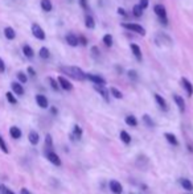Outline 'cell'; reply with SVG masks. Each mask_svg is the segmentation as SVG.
Instances as JSON below:
<instances>
[{
    "mask_svg": "<svg viewBox=\"0 0 193 194\" xmlns=\"http://www.w3.org/2000/svg\"><path fill=\"white\" fill-rule=\"evenodd\" d=\"M5 98H7V100H8L11 105H16L17 103V99H16V96L13 95V92H11V91H8V92H5Z\"/></svg>",
    "mask_w": 193,
    "mask_h": 194,
    "instance_id": "1f68e13d",
    "label": "cell"
},
{
    "mask_svg": "<svg viewBox=\"0 0 193 194\" xmlns=\"http://www.w3.org/2000/svg\"><path fill=\"white\" fill-rule=\"evenodd\" d=\"M69 2H73V0H69Z\"/></svg>",
    "mask_w": 193,
    "mask_h": 194,
    "instance_id": "816d5d0a",
    "label": "cell"
},
{
    "mask_svg": "<svg viewBox=\"0 0 193 194\" xmlns=\"http://www.w3.org/2000/svg\"><path fill=\"white\" fill-rule=\"evenodd\" d=\"M60 70H61L64 74L72 77V78H74V79H78V81L86 79V74L84 73V70L77 68V66H61Z\"/></svg>",
    "mask_w": 193,
    "mask_h": 194,
    "instance_id": "6da1fadb",
    "label": "cell"
},
{
    "mask_svg": "<svg viewBox=\"0 0 193 194\" xmlns=\"http://www.w3.org/2000/svg\"><path fill=\"white\" fill-rule=\"evenodd\" d=\"M0 149H2L4 153H9V148L7 147V143H5V140L3 139L2 135H0Z\"/></svg>",
    "mask_w": 193,
    "mask_h": 194,
    "instance_id": "836d02e7",
    "label": "cell"
},
{
    "mask_svg": "<svg viewBox=\"0 0 193 194\" xmlns=\"http://www.w3.org/2000/svg\"><path fill=\"white\" fill-rule=\"evenodd\" d=\"M57 81H58V85H60V87H61V89L66 90V91H70V90H73V85H72V82H70V81H68V79H66L65 77L60 75L58 78H57Z\"/></svg>",
    "mask_w": 193,
    "mask_h": 194,
    "instance_id": "277c9868",
    "label": "cell"
},
{
    "mask_svg": "<svg viewBox=\"0 0 193 194\" xmlns=\"http://www.w3.org/2000/svg\"><path fill=\"white\" fill-rule=\"evenodd\" d=\"M156 37H159V38H161V40H156V42H158L159 45H161V44H167V45H171L172 44V40L171 37H168L167 35H164V33H159Z\"/></svg>",
    "mask_w": 193,
    "mask_h": 194,
    "instance_id": "9a60e30c",
    "label": "cell"
},
{
    "mask_svg": "<svg viewBox=\"0 0 193 194\" xmlns=\"http://www.w3.org/2000/svg\"><path fill=\"white\" fill-rule=\"evenodd\" d=\"M11 89H12L13 94H16V95H19V96L24 95V87H23V83H20V82H12L11 83Z\"/></svg>",
    "mask_w": 193,
    "mask_h": 194,
    "instance_id": "9c48e42d",
    "label": "cell"
},
{
    "mask_svg": "<svg viewBox=\"0 0 193 194\" xmlns=\"http://www.w3.org/2000/svg\"><path fill=\"white\" fill-rule=\"evenodd\" d=\"M122 26H123V28H124V29H128V31H131V32L138 33V35L146 36V29L143 28L142 25L136 24V23H123Z\"/></svg>",
    "mask_w": 193,
    "mask_h": 194,
    "instance_id": "7a4b0ae2",
    "label": "cell"
},
{
    "mask_svg": "<svg viewBox=\"0 0 193 194\" xmlns=\"http://www.w3.org/2000/svg\"><path fill=\"white\" fill-rule=\"evenodd\" d=\"M4 71H5V63L2 57H0V73H4Z\"/></svg>",
    "mask_w": 193,
    "mask_h": 194,
    "instance_id": "7bdbcfd3",
    "label": "cell"
},
{
    "mask_svg": "<svg viewBox=\"0 0 193 194\" xmlns=\"http://www.w3.org/2000/svg\"><path fill=\"white\" fill-rule=\"evenodd\" d=\"M32 33H33V36H35L36 38L41 40V41H44L45 37H46L44 29H42L38 24H36V23H33V24H32Z\"/></svg>",
    "mask_w": 193,
    "mask_h": 194,
    "instance_id": "3957f363",
    "label": "cell"
},
{
    "mask_svg": "<svg viewBox=\"0 0 193 194\" xmlns=\"http://www.w3.org/2000/svg\"><path fill=\"white\" fill-rule=\"evenodd\" d=\"M118 13H119V15H122V16H126V15H127V13H126V11H124L123 8H118Z\"/></svg>",
    "mask_w": 193,
    "mask_h": 194,
    "instance_id": "c3c4849f",
    "label": "cell"
},
{
    "mask_svg": "<svg viewBox=\"0 0 193 194\" xmlns=\"http://www.w3.org/2000/svg\"><path fill=\"white\" fill-rule=\"evenodd\" d=\"M143 11H144V9H143L139 4H136V5H134V8H132V15H134L135 17H142Z\"/></svg>",
    "mask_w": 193,
    "mask_h": 194,
    "instance_id": "f1b7e54d",
    "label": "cell"
},
{
    "mask_svg": "<svg viewBox=\"0 0 193 194\" xmlns=\"http://www.w3.org/2000/svg\"><path fill=\"white\" fill-rule=\"evenodd\" d=\"M26 71H28V74H29V75H32V77H36V71H35V69H33V68H31V66H29V68L26 69Z\"/></svg>",
    "mask_w": 193,
    "mask_h": 194,
    "instance_id": "bcb514c9",
    "label": "cell"
},
{
    "mask_svg": "<svg viewBox=\"0 0 193 194\" xmlns=\"http://www.w3.org/2000/svg\"><path fill=\"white\" fill-rule=\"evenodd\" d=\"M154 12L159 19H167V9L163 4H156L154 7Z\"/></svg>",
    "mask_w": 193,
    "mask_h": 194,
    "instance_id": "8992f818",
    "label": "cell"
},
{
    "mask_svg": "<svg viewBox=\"0 0 193 194\" xmlns=\"http://www.w3.org/2000/svg\"><path fill=\"white\" fill-rule=\"evenodd\" d=\"M17 79H19L20 83H23V85L28 82V77H26V74H25V73H23V71L17 73Z\"/></svg>",
    "mask_w": 193,
    "mask_h": 194,
    "instance_id": "e575fe53",
    "label": "cell"
},
{
    "mask_svg": "<svg viewBox=\"0 0 193 194\" xmlns=\"http://www.w3.org/2000/svg\"><path fill=\"white\" fill-rule=\"evenodd\" d=\"M85 25H86V28H89V29H94L95 28V21H94V19H93L91 15H86L85 16Z\"/></svg>",
    "mask_w": 193,
    "mask_h": 194,
    "instance_id": "7402d4cb",
    "label": "cell"
},
{
    "mask_svg": "<svg viewBox=\"0 0 193 194\" xmlns=\"http://www.w3.org/2000/svg\"><path fill=\"white\" fill-rule=\"evenodd\" d=\"M155 100H156V103L159 105V107H160L161 110H164V111H168V105H167V102H165V99L163 98L161 95H159V94H155Z\"/></svg>",
    "mask_w": 193,
    "mask_h": 194,
    "instance_id": "4fadbf2b",
    "label": "cell"
},
{
    "mask_svg": "<svg viewBox=\"0 0 193 194\" xmlns=\"http://www.w3.org/2000/svg\"><path fill=\"white\" fill-rule=\"evenodd\" d=\"M165 139H167V141L169 143V144H172V145H179V140H177V138H176L173 133L167 132V133H165Z\"/></svg>",
    "mask_w": 193,
    "mask_h": 194,
    "instance_id": "cb8c5ba5",
    "label": "cell"
},
{
    "mask_svg": "<svg viewBox=\"0 0 193 194\" xmlns=\"http://www.w3.org/2000/svg\"><path fill=\"white\" fill-rule=\"evenodd\" d=\"M82 128L79 127L78 124H75L74 127H73V135H72V138H74V139H77V140H79L82 138Z\"/></svg>",
    "mask_w": 193,
    "mask_h": 194,
    "instance_id": "603a6c76",
    "label": "cell"
},
{
    "mask_svg": "<svg viewBox=\"0 0 193 194\" xmlns=\"http://www.w3.org/2000/svg\"><path fill=\"white\" fill-rule=\"evenodd\" d=\"M66 42H68L70 46H77L79 44V42H78V37L75 35H73V33L66 35Z\"/></svg>",
    "mask_w": 193,
    "mask_h": 194,
    "instance_id": "ac0fdd59",
    "label": "cell"
},
{
    "mask_svg": "<svg viewBox=\"0 0 193 194\" xmlns=\"http://www.w3.org/2000/svg\"><path fill=\"white\" fill-rule=\"evenodd\" d=\"M36 103H37V106L41 107V108H48V107H49L48 99H46V96L42 95V94H37V95H36Z\"/></svg>",
    "mask_w": 193,
    "mask_h": 194,
    "instance_id": "30bf717a",
    "label": "cell"
},
{
    "mask_svg": "<svg viewBox=\"0 0 193 194\" xmlns=\"http://www.w3.org/2000/svg\"><path fill=\"white\" fill-rule=\"evenodd\" d=\"M2 192H3V194H15V193H13L11 189H8V188H7V186H3Z\"/></svg>",
    "mask_w": 193,
    "mask_h": 194,
    "instance_id": "ee69618b",
    "label": "cell"
},
{
    "mask_svg": "<svg viewBox=\"0 0 193 194\" xmlns=\"http://www.w3.org/2000/svg\"><path fill=\"white\" fill-rule=\"evenodd\" d=\"M51 111H52V114H53V115H56V114L58 112V111H57V108H56V107H52V108H51Z\"/></svg>",
    "mask_w": 193,
    "mask_h": 194,
    "instance_id": "681fc988",
    "label": "cell"
},
{
    "mask_svg": "<svg viewBox=\"0 0 193 194\" xmlns=\"http://www.w3.org/2000/svg\"><path fill=\"white\" fill-rule=\"evenodd\" d=\"M86 79L91 81L94 85H102V86L106 85V79L102 78L101 75H96V74H86Z\"/></svg>",
    "mask_w": 193,
    "mask_h": 194,
    "instance_id": "5b68a950",
    "label": "cell"
},
{
    "mask_svg": "<svg viewBox=\"0 0 193 194\" xmlns=\"http://www.w3.org/2000/svg\"><path fill=\"white\" fill-rule=\"evenodd\" d=\"M124 120H126V124H127V126H131V127H136V126H138V119H136L134 115H127Z\"/></svg>",
    "mask_w": 193,
    "mask_h": 194,
    "instance_id": "484cf974",
    "label": "cell"
},
{
    "mask_svg": "<svg viewBox=\"0 0 193 194\" xmlns=\"http://www.w3.org/2000/svg\"><path fill=\"white\" fill-rule=\"evenodd\" d=\"M91 53H93V56H94V57H98L99 54H101V50H99L98 46H93V48H91Z\"/></svg>",
    "mask_w": 193,
    "mask_h": 194,
    "instance_id": "60d3db41",
    "label": "cell"
},
{
    "mask_svg": "<svg viewBox=\"0 0 193 194\" xmlns=\"http://www.w3.org/2000/svg\"><path fill=\"white\" fill-rule=\"evenodd\" d=\"M130 48H131V52L134 53V56L136 57V59H138V61H142V50H140V48H139V45L131 44Z\"/></svg>",
    "mask_w": 193,
    "mask_h": 194,
    "instance_id": "d6986e66",
    "label": "cell"
},
{
    "mask_svg": "<svg viewBox=\"0 0 193 194\" xmlns=\"http://www.w3.org/2000/svg\"><path fill=\"white\" fill-rule=\"evenodd\" d=\"M49 83H51L52 89L54 90V91H58V90H60V85H58V81H56L54 78H49Z\"/></svg>",
    "mask_w": 193,
    "mask_h": 194,
    "instance_id": "d590c367",
    "label": "cell"
},
{
    "mask_svg": "<svg viewBox=\"0 0 193 194\" xmlns=\"http://www.w3.org/2000/svg\"><path fill=\"white\" fill-rule=\"evenodd\" d=\"M4 36L7 40H15L16 38V32L12 26H5L4 28Z\"/></svg>",
    "mask_w": 193,
    "mask_h": 194,
    "instance_id": "e0dca14e",
    "label": "cell"
},
{
    "mask_svg": "<svg viewBox=\"0 0 193 194\" xmlns=\"http://www.w3.org/2000/svg\"><path fill=\"white\" fill-rule=\"evenodd\" d=\"M20 194H32L31 192H29L28 189H25V188H23L21 190H20Z\"/></svg>",
    "mask_w": 193,
    "mask_h": 194,
    "instance_id": "7dc6e473",
    "label": "cell"
},
{
    "mask_svg": "<svg viewBox=\"0 0 193 194\" xmlns=\"http://www.w3.org/2000/svg\"><path fill=\"white\" fill-rule=\"evenodd\" d=\"M3 189V185H0V190H2Z\"/></svg>",
    "mask_w": 193,
    "mask_h": 194,
    "instance_id": "f907efd6",
    "label": "cell"
},
{
    "mask_svg": "<svg viewBox=\"0 0 193 194\" xmlns=\"http://www.w3.org/2000/svg\"><path fill=\"white\" fill-rule=\"evenodd\" d=\"M112 42H114V40H112L111 35H105L103 36V44H105L106 46H112Z\"/></svg>",
    "mask_w": 193,
    "mask_h": 194,
    "instance_id": "d6a6232c",
    "label": "cell"
},
{
    "mask_svg": "<svg viewBox=\"0 0 193 194\" xmlns=\"http://www.w3.org/2000/svg\"><path fill=\"white\" fill-rule=\"evenodd\" d=\"M78 42H79V44H81V45H87V40H86L85 37H78Z\"/></svg>",
    "mask_w": 193,
    "mask_h": 194,
    "instance_id": "f6af8a7d",
    "label": "cell"
},
{
    "mask_svg": "<svg viewBox=\"0 0 193 194\" xmlns=\"http://www.w3.org/2000/svg\"><path fill=\"white\" fill-rule=\"evenodd\" d=\"M181 186L187 190V192H192V190H193V183L189 181L188 178H182L181 180Z\"/></svg>",
    "mask_w": 193,
    "mask_h": 194,
    "instance_id": "4316f807",
    "label": "cell"
},
{
    "mask_svg": "<svg viewBox=\"0 0 193 194\" xmlns=\"http://www.w3.org/2000/svg\"><path fill=\"white\" fill-rule=\"evenodd\" d=\"M181 85H182V87L185 89V91H187L188 96H192L193 95V85H192V83L189 82L187 78H182L181 79Z\"/></svg>",
    "mask_w": 193,
    "mask_h": 194,
    "instance_id": "7c38bea8",
    "label": "cell"
},
{
    "mask_svg": "<svg viewBox=\"0 0 193 194\" xmlns=\"http://www.w3.org/2000/svg\"><path fill=\"white\" fill-rule=\"evenodd\" d=\"M38 54H40V57H41L42 59H48L49 57H51V52H49V49H48V48H45V46H42V48L40 49Z\"/></svg>",
    "mask_w": 193,
    "mask_h": 194,
    "instance_id": "f546056e",
    "label": "cell"
},
{
    "mask_svg": "<svg viewBox=\"0 0 193 194\" xmlns=\"http://www.w3.org/2000/svg\"><path fill=\"white\" fill-rule=\"evenodd\" d=\"M109 186H110V190H111L114 194H122V192H123V188H122L121 182L115 181V180H111L110 183H109Z\"/></svg>",
    "mask_w": 193,
    "mask_h": 194,
    "instance_id": "ba28073f",
    "label": "cell"
},
{
    "mask_svg": "<svg viewBox=\"0 0 193 194\" xmlns=\"http://www.w3.org/2000/svg\"><path fill=\"white\" fill-rule=\"evenodd\" d=\"M28 140H29V143H31L32 145L38 144V140H40L38 133L36 131H31V132H29V135H28Z\"/></svg>",
    "mask_w": 193,
    "mask_h": 194,
    "instance_id": "ffe728a7",
    "label": "cell"
},
{
    "mask_svg": "<svg viewBox=\"0 0 193 194\" xmlns=\"http://www.w3.org/2000/svg\"><path fill=\"white\" fill-rule=\"evenodd\" d=\"M94 89H95V91L98 92V94L102 95V98L105 99L106 102H109V90H106L105 86H102V85H95Z\"/></svg>",
    "mask_w": 193,
    "mask_h": 194,
    "instance_id": "8fae6325",
    "label": "cell"
},
{
    "mask_svg": "<svg viewBox=\"0 0 193 194\" xmlns=\"http://www.w3.org/2000/svg\"><path fill=\"white\" fill-rule=\"evenodd\" d=\"M143 120L148 127H154V120L149 118V115H143Z\"/></svg>",
    "mask_w": 193,
    "mask_h": 194,
    "instance_id": "8d00e7d4",
    "label": "cell"
},
{
    "mask_svg": "<svg viewBox=\"0 0 193 194\" xmlns=\"http://www.w3.org/2000/svg\"><path fill=\"white\" fill-rule=\"evenodd\" d=\"M173 100H175V103L179 107V110H180L181 112H184L185 111V102H184V98L180 95H177V94H175L173 95Z\"/></svg>",
    "mask_w": 193,
    "mask_h": 194,
    "instance_id": "5bb4252c",
    "label": "cell"
},
{
    "mask_svg": "<svg viewBox=\"0 0 193 194\" xmlns=\"http://www.w3.org/2000/svg\"><path fill=\"white\" fill-rule=\"evenodd\" d=\"M78 3H79V5L82 7V8L85 9V11H89V3H87V0H78Z\"/></svg>",
    "mask_w": 193,
    "mask_h": 194,
    "instance_id": "f35d334b",
    "label": "cell"
},
{
    "mask_svg": "<svg viewBox=\"0 0 193 194\" xmlns=\"http://www.w3.org/2000/svg\"><path fill=\"white\" fill-rule=\"evenodd\" d=\"M148 4H149V2H148V0H140V3H139V5H140L143 9H146V8H147Z\"/></svg>",
    "mask_w": 193,
    "mask_h": 194,
    "instance_id": "b9f144b4",
    "label": "cell"
},
{
    "mask_svg": "<svg viewBox=\"0 0 193 194\" xmlns=\"http://www.w3.org/2000/svg\"><path fill=\"white\" fill-rule=\"evenodd\" d=\"M45 156H46V159H48L49 161L53 164V165H57V166L61 165V159H60L58 155H56L54 152H52V150H48Z\"/></svg>",
    "mask_w": 193,
    "mask_h": 194,
    "instance_id": "52a82bcc",
    "label": "cell"
},
{
    "mask_svg": "<svg viewBox=\"0 0 193 194\" xmlns=\"http://www.w3.org/2000/svg\"><path fill=\"white\" fill-rule=\"evenodd\" d=\"M40 5H41V8H42V11L44 12H51L53 9V5H52L51 0H41V2H40Z\"/></svg>",
    "mask_w": 193,
    "mask_h": 194,
    "instance_id": "44dd1931",
    "label": "cell"
},
{
    "mask_svg": "<svg viewBox=\"0 0 193 194\" xmlns=\"http://www.w3.org/2000/svg\"><path fill=\"white\" fill-rule=\"evenodd\" d=\"M9 135H11L12 139L17 140V139L21 138V129H20L19 127H16V126H12L11 128H9Z\"/></svg>",
    "mask_w": 193,
    "mask_h": 194,
    "instance_id": "2e32d148",
    "label": "cell"
},
{
    "mask_svg": "<svg viewBox=\"0 0 193 194\" xmlns=\"http://www.w3.org/2000/svg\"><path fill=\"white\" fill-rule=\"evenodd\" d=\"M110 92H111V95L114 96L115 99H122L123 98V95H122V92L119 91L116 87H110Z\"/></svg>",
    "mask_w": 193,
    "mask_h": 194,
    "instance_id": "4dcf8cb0",
    "label": "cell"
},
{
    "mask_svg": "<svg viewBox=\"0 0 193 194\" xmlns=\"http://www.w3.org/2000/svg\"><path fill=\"white\" fill-rule=\"evenodd\" d=\"M121 140L124 144H130L131 143V136H130V133L127 132V131H121Z\"/></svg>",
    "mask_w": 193,
    "mask_h": 194,
    "instance_id": "83f0119b",
    "label": "cell"
},
{
    "mask_svg": "<svg viewBox=\"0 0 193 194\" xmlns=\"http://www.w3.org/2000/svg\"><path fill=\"white\" fill-rule=\"evenodd\" d=\"M23 53H24V56L26 58H33V56H35V52H33V49L29 45L23 46Z\"/></svg>",
    "mask_w": 193,
    "mask_h": 194,
    "instance_id": "d4e9b609",
    "label": "cell"
},
{
    "mask_svg": "<svg viewBox=\"0 0 193 194\" xmlns=\"http://www.w3.org/2000/svg\"><path fill=\"white\" fill-rule=\"evenodd\" d=\"M45 144H46V147H49V148H52L53 147V140H52V136L49 135H46V138H45Z\"/></svg>",
    "mask_w": 193,
    "mask_h": 194,
    "instance_id": "74e56055",
    "label": "cell"
},
{
    "mask_svg": "<svg viewBox=\"0 0 193 194\" xmlns=\"http://www.w3.org/2000/svg\"><path fill=\"white\" fill-rule=\"evenodd\" d=\"M127 74H128V77L131 79H138V73H136L135 70H128Z\"/></svg>",
    "mask_w": 193,
    "mask_h": 194,
    "instance_id": "ab89813d",
    "label": "cell"
}]
</instances>
